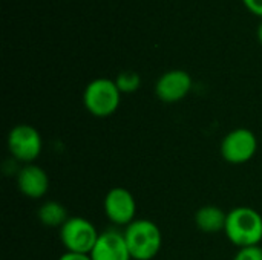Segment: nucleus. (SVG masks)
<instances>
[{
    "mask_svg": "<svg viewBox=\"0 0 262 260\" xmlns=\"http://www.w3.org/2000/svg\"><path fill=\"white\" fill-rule=\"evenodd\" d=\"M224 234L238 250L258 247L262 242V216L252 207H236L227 213Z\"/></svg>",
    "mask_w": 262,
    "mask_h": 260,
    "instance_id": "1",
    "label": "nucleus"
},
{
    "mask_svg": "<svg viewBox=\"0 0 262 260\" xmlns=\"http://www.w3.org/2000/svg\"><path fill=\"white\" fill-rule=\"evenodd\" d=\"M132 260L155 259L163 247L160 227L149 219H135L123 231Z\"/></svg>",
    "mask_w": 262,
    "mask_h": 260,
    "instance_id": "2",
    "label": "nucleus"
},
{
    "mask_svg": "<svg viewBox=\"0 0 262 260\" xmlns=\"http://www.w3.org/2000/svg\"><path fill=\"white\" fill-rule=\"evenodd\" d=\"M121 95L115 80L101 77L88 83L83 92V104L92 116L107 118L118 110Z\"/></svg>",
    "mask_w": 262,
    "mask_h": 260,
    "instance_id": "3",
    "label": "nucleus"
},
{
    "mask_svg": "<svg viewBox=\"0 0 262 260\" xmlns=\"http://www.w3.org/2000/svg\"><path fill=\"white\" fill-rule=\"evenodd\" d=\"M8 150L11 156L26 164H34V161L41 155L43 150V139L40 132L31 124H17L8 133Z\"/></svg>",
    "mask_w": 262,
    "mask_h": 260,
    "instance_id": "4",
    "label": "nucleus"
},
{
    "mask_svg": "<svg viewBox=\"0 0 262 260\" xmlns=\"http://www.w3.org/2000/svg\"><path fill=\"white\" fill-rule=\"evenodd\" d=\"M100 233L95 225L81 216L69 218L60 228V241L66 251L91 254Z\"/></svg>",
    "mask_w": 262,
    "mask_h": 260,
    "instance_id": "5",
    "label": "nucleus"
},
{
    "mask_svg": "<svg viewBox=\"0 0 262 260\" xmlns=\"http://www.w3.org/2000/svg\"><path fill=\"white\" fill-rule=\"evenodd\" d=\"M221 156L226 162L233 166H241L253 159L258 152V138L250 129H235L230 130L221 141L220 146Z\"/></svg>",
    "mask_w": 262,
    "mask_h": 260,
    "instance_id": "6",
    "label": "nucleus"
},
{
    "mask_svg": "<svg viewBox=\"0 0 262 260\" xmlns=\"http://www.w3.org/2000/svg\"><path fill=\"white\" fill-rule=\"evenodd\" d=\"M103 210L109 222L115 227H127L137 219V202L134 195L123 188H111L103 201Z\"/></svg>",
    "mask_w": 262,
    "mask_h": 260,
    "instance_id": "7",
    "label": "nucleus"
},
{
    "mask_svg": "<svg viewBox=\"0 0 262 260\" xmlns=\"http://www.w3.org/2000/svg\"><path fill=\"white\" fill-rule=\"evenodd\" d=\"M193 81L189 72L183 69H172L160 75L155 83V95L160 101L175 104L184 100L192 90Z\"/></svg>",
    "mask_w": 262,
    "mask_h": 260,
    "instance_id": "8",
    "label": "nucleus"
},
{
    "mask_svg": "<svg viewBox=\"0 0 262 260\" xmlns=\"http://www.w3.org/2000/svg\"><path fill=\"white\" fill-rule=\"evenodd\" d=\"M89 256L92 260H132L124 236L118 230L100 233Z\"/></svg>",
    "mask_w": 262,
    "mask_h": 260,
    "instance_id": "9",
    "label": "nucleus"
},
{
    "mask_svg": "<svg viewBox=\"0 0 262 260\" xmlns=\"http://www.w3.org/2000/svg\"><path fill=\"white\" fill-rule=\"evenodd\" d=\"M17 188L29 199H41L49 190V176L37 164H26L17 173Z\"/></svg>",
    "mask_w": 262,
    "mask_h": 260,
    "instance_id": "10",
    "label": "nucleus"
},
{
    "mask_svg": "<svg viewBox=\"0 0 262 260\" xmlns=\"http://www.w3.org/2000/svg\"><path fill=\"white\" fill-rule=\"evenodd\" d=\"M227 221V213H224L216 205H204L195 215V225L200 231L206 234H216L224 231Z\"/></svg>",
    "mask_w": 262,
    "mask_h": 260,
    "instance_id": "11",
    "label": "nucleus"
},
{
    "mask_svg": "<svg viewBox=\"0 0 262 260\" xmlns=\"http://www.w3.org/2000/svg\"><path fill=\"white\" fill-rule=\"evenodd\" d=\"M37 218L41 225L49 228H61L63 224L69 219L66 208L57 201H46L37 210Z\"/></svg>",
    "mask_w": 262,
    "mask_h": 260,
    "instance_id": "12",
    "label": "nucleus"
},
{
    "mask_svg": "<svg viewBox=\"0 0 262 260\" xmlns=\"http://www.w3.org/2000/svg\"><path fill=\"white\" fill-rule=\"evenodd\" d=\"M115 83L121 93H134L141 86V77L135 70H123L115 78Z\"/></svg>",
    "mask_w": 262,
    "mask_h": 260,
    "instance_id": "13",
    "label": "nucleus"
},
{
    "mask_svg": "<svg viewBox=\"0 0 262 260\" xmlns=\"http://www.w3.org/2000/svg\"><path fill=\"white\" fill-rule=\"evenodd\" d=\"M233 260H262V248L258 247H246L239 248Z\"/></svg>",
    "mask_w": 262,
    "mask_h": 260,
    "instance_id": "14",
    "label": "nucleus"
},
{
    "mask_svg": "<svg viewBox=\"0 0 262 260\" xmlns=\"http://www.w3.org/2000/svg\"><path fill=\"white\" fill-rule=\"evenodd\" d=\"M243 3L252 14L262 18V0H243Z\"/></svg>",
    "mask_w": 262,
    "mask_h": 260,
    "instance_id": "15",
    "label": "nucleus"
},
{
    "mask_svg": "<svg viewBox=\"0 0 262 260\" xmlns=\"http://www.w3.org/2000/svg\"><path fill=\"white\" fill-rule=\"evenodd\" d=\"M58 260H92L89 254H83V253H71V251H66L63 253Z\"/></svg>",
    "mask_w": 262,
    "mask_h": 260,
    "instance_id": "16",
    "label": "nucleus"
},
{
    "mask_svg": "<svg viewBox=\"0 0 262 260\" xmlns=\"http://www.w3.org/2000/svg\"><path fill=\"white\" fill-rule=\"evenodd\" d=\"M256 37H258V40H259V43L262 44V21L258 25V29H256Z\"/></svg>",
    "mask_w": 262,
    "mask_h": 260,
    "instance_id": "17",
    "label": "nucleus"
}]
</instances>
